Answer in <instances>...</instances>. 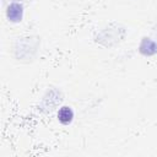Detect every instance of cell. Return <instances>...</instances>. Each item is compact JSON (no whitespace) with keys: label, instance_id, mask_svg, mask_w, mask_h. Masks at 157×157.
<instances>
[{"label":"cell","instance_id":"3","mask_svg":"<svg viewBox=\"0 0 157 157\" xmlns=\"http://www.w3.org/2000/svg\"><path fill=\"white\" fill-rule=\"evenodd\" d=\"M74 118V112L71 110V108L69 107H63L60 108V110L58 112V119L60 120V123L63 124H69L72 121Z\"/></svg>","mask_w":157,"mask_h":157},{"label":"cell","instance_id":"2","mask_svg":"<svg viewBox=\"0 0 157 157\" xmlns=\"http://www.w3.org/2000/svg\"><path fill=\"white\" fill-rule=\"evenodd\" d=\"M140 52H141L144 55H152V54L157 53V44H156L155 42H152L151 39L145 38V39L141 42Z\"/></svg>","mask_w":157,"mask_h":157},{"label":"cell","instance_id":"1","mask_svg":"<svg viewBox=\"0 0 157 157\" xmlns=\"http://www.w3.org/2000/svg\"><path fill=\"white\" fill-rule=\"evenodd\" d=\"M7 17L12 22H20L22 18V6L17 2L11 4L7 7Z\"/></svg>","mask_w":157,"mask_h":157}]
</instances>
